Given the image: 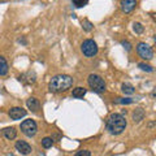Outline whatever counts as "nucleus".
<instances>
[{
  "label": "nucleus",
  "instance_id": "nucleus-4",
  "mask_svg": "<svg viewBox=\"0 0 156 156\" xmlns=\"http://www.w3.org/2000/svg\"><path fill=\"white\" fill-rule=\"evenodd\" d=\"M81 51L86 57H92L98 53L99 48H98V44L95 43V41H92V39H86V41H83V43L81 44Z\"/></svg>",
  "mask_w": 156,
  "mask_h": 156
},
{
  "label": "nucleus",
  "instance_id": "nucleus-12",
  "mask_svg": "<svg viewBox=\"0 0 156 156\" xmlns=\"http://www.w3.org/2000/svg\"><path fill=\"white\" fill-rule=\"evenodd\" d=\"M144 119V111L142 108H136L134 112H133V122L134 124H138L140 122Z\"/></svg>",
  "mask_w": 156,
  "mask_h": 156
},
{
  "label": "nucleus",
  "instance_id": "nucleus-7",
  "mask_svg": "<svg viewBox=\"0 0 156 156\" xmlns=\"http://www.w3.org/2000/svg\"><path fill=\"white\" fill-rule=\"evenodd\" d=\"M26 109H23L22 107H12L8 112V116L11 117L12 120H21L22 117L26 116Z\"/></svg>",
  "mask_w": 156,
  "mask_h": 156
},
{
  "label": "nucleus",
  "instance_id": "nucleus-21",
  "mask_svg": "<svg viewBox=\"0 0 156 156\" xmlns=\"http://www.w3.org/2000/svg\"><path fill=\"white\" fill-rule=\"evenodd\" d=\"M89 3V0H73V5L76 8H82Z\"/></svg>",
  "mask_w": 156,
  "mask_h": 156
},
{
  "label": "nucleus",
  "instance_id": "nucleus-2",
  "mask_svg": "<svg viewBox=\"0 0 156 156\" xmlns=\"http://www.w3.org/2000/svg\"><path fill=\"white\" fill-rule=\"evenodd\" d=\"M105 126H107V130H108L112 135H120L126 128L125 116L121 113H112L108 119H107Z\"/></svg>",
  "mask_w": 156,
  "mask_h": 156
},
{
  "label": "nucleus",
  "instance_id": "nucleus-6",
  "mask_svg": "<svg viewBox=\"0 0 156 156\" xmlns=\"http://www.w3.org/2000/svg\"><path fill=\"white\" fill-rule=\"evenodd\" d=\"M136 52H138V55L143 58V60H151V58L154 57V51L151 46H148L147 43L144 42H140L136 44Z\"/></svg>",
  "mask_w": 156,
  "mask_h": 156
},
{
  "label": "nucleus",
  "instance_id": "nucleus-14",
  "mask_svg": "<svg viewBox=\"0 0 156 156\" xmlns=\"http://www.w3.org/2000/svg\"><path fill=\"white\" fill-rule=\"evenodd\" d=\"M3 135L5 136V138L8 140H12L16 138V135H17V130L14 129V128H5L3 130Z\"/></svg>",
  "mask_w": 156,
  "mask_h": 156
},
{
  "label": "nucleus",
  "instance_id": "nucleus-16",
  "mask_svg": "<svg viewBox=\"0 0 156 156\" xmlns=\"http://www.w3.org/2000/svg\"><path fill=\"white\" fill-rule=\"evenodd\" d=\"M121 90H122L124 94H128V95H131V94H134V87L129 85V83H124L122 86H121Z\"/></svg>",
  "mask_w": 156,
  "mask_h": 156
},
{
  "label": "nucleus",
  "instance_id": "nucleus-10",
  "mask_svg": "<svg viewBox=\"0 0 156 156\" xmlns=\"http://www.w3.org/2000/svg\"><path fill=\"white\" fill-rule=\"evenodd\" d=\"M18 81L22 82L23 85H31L35 82V74L33 72H27V73H23L18 77Z\"/></svg>",
  "mask_w": 156,
  "mask_h": 156
},
{
  "label": "nucleus",
  "instance_id": "nucleus-22",
  "mask_svg": "<svg viewBox=\"0 0 156 156\" xmlns=\"http://www.w3.org/2000/svg\"><path fill=\"white\" fill-rule=\"evenodd\" d=\"M116 103L119 104H131L133 103V99H125V98H117Z\"/></svg>",
  "mask_w": 156,
  "mask_h": 156
},
{
  "label": "nucleus",
  "instance_id": "nucleus-9",
  "mask_svg": "<svg viewBox=\"0 0 156 156\" xmlns=\"http://www.w3.org/2000/svg\"><path fill=\"white\" fill-rule=\"evenodd\" d=\"M120 7L124 13H130V12H133L134 8L136 7V0H121Z\"/></svg>",
  "mask_w": 156,
  "mask_h": 156
},
{
  "label": "nucleus",
  "instance_id": "nucleus-25",
  "mask_svg": "<svg viewBox=\"0 0 156 156\" xmlns=\"http://www.w3.org/2000/svg\"><path fill=\"white\" fill-rule=\"evenodd\" d=\"M51 138H52V140H58V139L61 138V134L60 133H55V134L51 136Z\"/></svg>",
  "mask_w": 156,
  "mask_h": 156
},
{
  "label": "nucleus",
  "instance_id": "nucleus-24",
  "mask_svg": "<svg viewBox=\"0 0 156 156\" xmlns=\"http://www.w3.org/2000/svg\"><path fill=\"white\" fill-rule=\"evenodd\" d=\"M121 44L125 47V50H126V51H130V50H131V44H130L128 41H122V42H121Z\"/></svg>",
  "mask_w": 156,
  "mask_h": 156
},
{
  "label": "nucleus",
  "instance_id": "nucleus-5",
  "mask_svg": "<svg viewBox=\"0 0 156 156\" xmlns=\"http://www.w3.org/2000/svg\"><path fill=\"white\" fill-rule=\"evenodd\" d=\"M20 128H21V131L26 136H34L38 131V125H37L35 121L31 120V119L25 120L23 122H21V126H20Z\"/></svg>",
  "mask_w": 156,
  "mask_h": 156
},
{
  "label": "nucleus",
  "instance_id": "nucleus-8",
  "mask_svg": "<svg viewBox=\"0 0 156 156\" xmlns=\"http://www.w3.org/2000/svg\"><path fill=\"white\" fill-rule=\"evenodd\" d=\"M16 150L21 155H29V154H31V151H33L31 146L27 142H25V140H17L16 142Z\"/></svg>",
  "mask_w": 156,
  "mask_h": 156
},
{
  "label": "nucleus",
  "instance_id": "nucleus-23",
  "mask_svg": "<svg viewBox=\"0 0 156 156\" xmlns=\"http://www.w3.org/2000/svg\"><path fill=\"white\" fill-rule=\"evenodd\" d=\"M74 156H91V152L89 150H80Z\"/></svg>",
  "mask_w": 156,
  "mask_h": 156
},
{
  "label": "nucleus",
  "instance_id": "nucleus-11",
  "mask_svg": "<svg viewBox=\"0 0 156 156\" xmlns=\"http://www.w3.org/2000/svg\"><path fill=\"white\" fill-rule=\"evenodd\" d=\"M26 105L31 112H38L39 108H41V103H39V100L37 99V98H33V96L29 98V99L26 100Z\"/></svg>",
  "mask_w": 156,
  "mask_h": 156
},
{
  "label": "nucleus",
  "instance_id": "nucleus-13",
  "mask_svg": "<svg viewBox=\"0 0 156 156\" xmlns=\"http://www.w3.org/2000/svg\"><path fill=\"white\" fill-rule=\"evenodd\" d=\"M86 92H87V90L85 89V87L78 86V87H76V89H73L72 96L76 98V99H81V98H83V96L86 95Z\"/></svg>",
  "mask_w": 156,
  "mask_h": 156
},
{
  "label": "nucleus",
  "instance_id": "nucleus-1",
  "mask_svg": "<svg viewBox=\"0 0 156 156\" xmlns=\"http://www.w3.org/2000/svg\"><path fill=\"white\" fill-rule=\"evenodd\" d=\"M73 86V78L68 74H57L55 77L51 78L50 85H48V89L51 92H55V94H61V92H65Z\"/></svg>",
  "mask_w": 156,
  "mask_h": 156
},
{
  "label": "nucleus",
  "instance_id": "nucleus-15",
  "mask_svg": "<svg viewBox=\"0 0 156 156\" xmlns=\"http://www.w3.org/2000/svg\"><path fill=\"white\" fill-rule=\"evenodd\" d=\"M8 70H9V66H8L5 57L0 56V76H7Z\"/></svg>",
  "mask_w": 156,
  "mask_h": 156
},
{
  "label": "nucleus",
  "instance_id": "nucleus-18",
  "mask_svg": "<svg viewBox=\"0 0 156 156\" xmlns=\"http://www.w3.org/2000/svg\"><path fill=\"white\" fill-rule=\"evenodd\" d=\"M52 144H53V140H52L51 136H46V138L42 139V146L44 148H51Z\"/></svg>",
  "mask_w": 156,
  "mask_h": 156
},
{
  "label": "nucleus",
  "instance_id": "nucleus-3",
  "mask_svg": "<svg viewBox=\"0 0 156 156\" xmlns=\"http://www.w3.org/2000/svg\"><path fill=\"white\" fill-rule=\"evenodd\" d=\"M87 83H89V87L94 91V92H98V94H101V92L105 91V82L104 80L101 78L99 74H90L89 78H87Z\"/></svg>",
  "mask_w": 156,
  "mask_h": 156
},
{
  "label": "nucleus",
  "instance_id": "nucleus-20",
  "mask_svg": "<svg viewBox=\"0 0 156 156\" xmlns=\"http://www.w3.org/2000/svg\"><path fill=\"white\" fill-rule=\"evenodd\" d=\"M133 30H134V33H136V34H142V33L144 31V27H143L142 23L134 22V23H133Z\"/></svg>",
  "mask_w": 156,
  "mask_h": 156
},
{
  "label": "nucleus",
  "instance_id": "nucleus-19",
  "mask_svg": "<svg viewBox=\"0 0 156 156\" xmlns=\"http://www.w3.org/2000/svg\"><path fill=\"white\" fill-rule=\"evenodd\" d=\"M138 68H139V69H142L143 72H148V73H152L154 72V68L151 66V65H148V64H146V62H139Z\"/></svg>",
  "mask_w": 156,
  "mask_h": 156
},
{
  "label": "nucleus",
  "instance_id": "nucleus-17",
  "mask_svg": "<svg viewBox=\"0 0 156 156\" xmlns=\"http://www.w3.org/2000/svg\"><path fill=\"white\" fill-rule=\"evenodd\" d=\"M82 29H83L85 31H91L92 29H94V25H92V22L91 21H89V20H83V21H82Z\"/></svg>",
  "mask_w": 156,
  "mask_h": 156
}]
</instances>
